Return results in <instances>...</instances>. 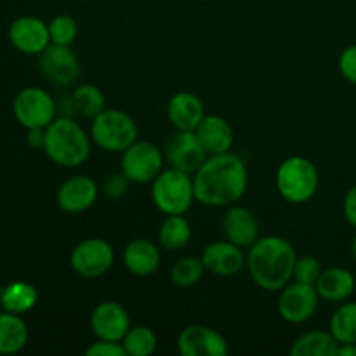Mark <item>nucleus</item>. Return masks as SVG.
Here are the masks:
<instances>
[{
    "label": "nucleus",
    "instance_id": "1",
    "mask_svg": "<svg viewBox=\"0 0 356 356\" xmlns=\"http://www.w3.org/2000/svg\"><path fill=\"white\" fill-rule=\"evenodd\" d=\"M195 198L207 207H229L245 195L249 170L245 162L232 152L207 156L193 176Z\"/></svg>",
    "mask_w": 356,
    "mask_h": 356
},
{
    "label": "nucleus",
    "instance_id": "2",
    "mask_svg": "<svg viewBox=\"0 0 356 356\" xmlns=\"http://www.w3.org/2000/svg\"><path fill=\"white\" fill-rule=\"evenodd\" d=\"M298 259L294 245L284 236H263L249 247L247 268L250 278L266 292H280L294 277Z\"/></svg>",
    "mask_w": 356,
    "mask_h": 356
},
{
    "label": "nucleus",
    "instance_id": "3",
    "mask_svg": "<svg viewBox=\"0 0 356 356\" xmlns=\"http://www.w3.org/2000/svg\"><path fill=\"white\" fill-rule=\"evenodd\" d=\"M90 143V134L72 117H56L45 127V155L52 163L65 169H75L87 162Z\"/></svg>",
    "mask_w": 356,
    "mask_h": 356
},
{
    "label": "nucleus",
    "instance_id": "4",
    "mask_svg": "<svg viewBox=\"0 0 356 356\" xmlns=\"http://www.w3.org/2000/svg\"><path fill=\"white\" fill-rule=\"evenodd\" d=\"M275 183L284 200L299 205L315 197L320 186V174L312 160L292 155L278 165Z\"/></svg>",
    "mask_w": 356,
    "mask_h": 356
},
{
    "label": "nucleus",
    "instance_id": "5",
    "mask_svg": "<svg viewBox=\"0 0 356 356\" xmlns=\"http://www.w3.org/2000/svg\"><path fill=\"white\" fill-rule=\"evenodd\" d=\"M152 200L162 214H186L195 198L193 176L179 169H163L152 181Z\"/></svg>",
    "mask_w": 356,
    "mask_h": 356
},
{
    "label": "nucleus",
    "instance_id": "6",
    "mask_svg": "<svg viewBox=\"0 0 356 356\" xmlns=\"http://www.w3.org/2000/svg\"><path fill=\"white\" fill-rule=\"evenodd\" d=\"M138 124L125 111L106 108L92 118L90 139L97 148L110 153H124L132 143L138 141Z\"/></svg>",
    "mask_w": 356,
    "mask_h": 356
},
{
    "label": "nucleus",
    "instance_id": "7",
    "mask_svg": "<svg viewBox=\"0 0 356 356\" xmlns=\"http://www.w3.org/2000/svg\"><path fill=\"white\" fill-rule=\"evenodd\" d=\"M58 113L54 97L45 89L37 86L24 87L17 90L13 99V115L21 127L45 129Z\"/></svg>",
    "mask_w": 356,
    "mask_h": 356
},
{
    "label": "nucleus",
    "instance_id": "8",
    "mask_svg": "<svg viewBox=\"0 0 356 356\" xmlns=\"http://www.w3.org/2000/svg\"><path fill=\"white\" fill-rule=\"evenodd\" d=\"M115 263V250L104 238L90 236L73 247L70 254V266L79 277L96 280L104 277Z\"/></svg>",
    "mask_w": 356,
    "mask_h": 356
},
{
    "label": "nucleus",
    "instance_id": "9",
    "mask_svg": "<svg viewBox=\"0 0 356 356\" xmlns=\"http://www.w3.org/2000/svg\"><path fill=\"white\" fill-rule=\"evenodd\" d=\"M120 170L138 184H148L163 170V152L149 141H136L122 153Z\"/></svg>",
    "mask_w": 356,
    "mask_h": 356
},
{
    "label": "nucleus",
    "instance_id": "10",
    "mask_svg": "<svg viewBox=\"0 0 356 356\" xmlns=\"http://www.w3.org/2000/svg\"><path fill=\"white\" fill-rule=\"evenodd\" d=\"M38 70L52 86L68 87L79 80L82 65L72 45L49 44V47L38 54Z\"/></svg>",
    "mask_w": 356,
    "mask_h": 356
},
{
    "label": "nucleus",
    "instance_id": "11",
    "mask_svg": "<svg viewBox=\"0 0 356 356\" xmlns=\"http://www.w3.org/2000/svg\"><path fill=\"white\" fill-rule=\"evenodd\" d=\"M318 302L320 296L315 285L292 280L280 291L277 308L285 322L299 325V323H306L315 316Z\"/></svg>",
    "mask_w": 356,
    "mask_h": 356
},
{
    "label": "nucleus",
    "instance_id": "12",
    "mask_svg": "<svg viewBox=\"0 0 356 356\" xmlns=\"http://www.w3.org/2000/svg\"><path fill=\"white\" fill-rule=\"evenodd\" d=\"M207 149L202 146L195 131H176L169 138L165 146V156L170 167L195 176L207 160Z\"/></svg>",
    "mask_w": 356,
    "mask_h": 356
},
{
    "label": "nucleus",
    "instance_id": "13",
    "mask_svg": "<svg viewBox=\"0 0 356 356\" xmlns=\"http://www.w3.org/2000/svg\"><path fill=\"white\" fill-rule=\"evenodd\" d=\"M7 37L21 54L38 56L51 44L49 24L37 16H19L10 23Z\"/></svg>",
    "mask_w": 356,
    "mask_h": 356
},
{
    "label": "nucleus",
    "instance_id": "14",
    "mask_svg": "<svg viewBox=\"0 0 356 356\" xmlns=\"http://www.w3.org/2000/svg\"><path fill=\"white\" fill-rule=\"evenodd\" d=\"M177 351L183 356H226L228 341L221 332L207 325H190L177 337Z\"/></svg>",
    "mask_w": 356,
    "mask_h": 356
},
{
    "label": "nucleus",
    "instance_id": "15",
    "mask_svg": "<svg viewBox=\"0 0 356 356\" xmlns=\"http://www.w3.org/2000/svg\"><path fill=\"white\" fill-rule=\"evenodd\" d=\"M129 329H131V318L127 309L120 302L103 301L90 313V330L96 339L122 343Z\"/></svg>",
    "mask_w": 356,
    "mask_h": 356
},
{
    "label": "nucleus",
    "instance_id": "16",
    "mask_svg": "<svg viewBox=\"0 0 356 356\" xmlns=\"http://www.w3.org/2000/svg\"><path fill=\"white\" fill-rule=\"evenodd\" d=\"M97 184L92 177L89 176H72L61 183L58 188V200L59 209L66 214H82L89 211L97 200Z\"/></svg>",
    "mask_w": 356,
    "mask_h": 356
},
{
    "label": "nucleus",
    "instance_id": "17",
    "mask_svg": "<svg viewBox=\"0 0 356 356\" xmlns=\"http://www.w3.org/2000/svg\"><path fill=\"white\" fill-rule=\"evenodd\" d=\"M200 257L205 270L216 277H233L240 273L247 264L242 247L235 245L229 240H218V242L209 243Z\"/></svg>",
    "mask_w": 356,
    "mask_h": 356
},
{
    "label": "nucleus",
    "instance_id": "18",
    "mask_svg": "<svg viewBox=\"0 0 356 356\" xmlns=\"http://www.w3.org/2000/svg\"><path fill=\"white\" fill-rule=\"evenodd\" d=\"M221 226L226 240L242 249H247L259 238V222L256 216L242 205H229Z\"/></svg>",
    "mask_w": 356,
    "mask_h": 356
},
{
    "label": "nucleus",
    "instance_id": "19",
    "mask_svg": "<svg viewBox=\"0 0 356 356\" xmlns=\"http://www.w3.org/2000/svg\"><path fill=\"white\" fill-rule=\"evenodd\" d=\"M167 117L176 131H195L205 117L204 103L197 94L181 90L169 99Z\"/></svg>",
    "mask_w": 356,
    "mask_h": 356
},
{
    "label": "nucleus",
    "instance_id": "20",
    "mask_svg": "<svg viewBox=\"0 0 356 356\" xmlns=\"http://www.w3.org/2000/svg\"><path fill=\"white\" fill-rule=\"evenodd\" d=\"M195 132L209 155L232 152L233 143H235V131L232 124L221 115H205Z\"/></svg>",
    "mask_w": 356,
    "mask_h": 356
},
{
    "label": "nucleus",
    "instance_id": "21",
    "mask_svg": "<svg viewBox=\"0 0 356 356\" xmlns=\"http://www.w3.org/2000/svg\"><path fill=\"white\" fill-rule=\"evenodd\" d=\"M124 264L134 277L146 278L156 273L160 266V250L152 240L134 238L125 245Z\"/></svg>",
    "mask_w": 356,
    "mask_h": 356
},
{
    "label": "nucleus",
    "instance_id": "22",
    "mask_svg": "<svg viewBox=\"0 0 356 356\" xmlns=\"http://www.w3.org/2000/svg\"><path fill=\"white\" fill-rule=\"evenodd\" d=\"M320 299L329 302H344L353 296L356 280L350 270L341 266H332L322 270L315 284Z\"/></svg>",
    "mask_w": 356,
    "mask_h": 356
},
{
    "label": "nucleus",
    "instance_id": "23",
    "mask_svg": "<svg viewBox=\"0 0 356 356\" xmlns=\"http://www.w3.org/2000/svg\"><path fill=\"white\" fill-rule=\"evenodd\" d=\"M30 330L21 315L10 312L0 313V355H16L28 344Z\"/></svg>",
    "mask_w": 356,
    "mask_h": 356
},
{
    "label": "nucleus",
    "instance_id": "24",
    "mask_svg": "<svg viewBox=\"0 0 356 356\" xmlns=\"http://www.w3.org/2000/svg\"><path fill=\"white\" fill-rule=\"evenodd\" d=\"M37 302L38 291L30 282H10L0 291V306L3 308V312L24 315V313L31 312L37 306Z\"/></svg>",
    "mask_w": 356,
    "mask_h": 356
},
{
    "label": "nucleus",
    "instance_id": "25",
    "mask_svg": "<svg viewBox=\"0 0 356 356\" xmlns=\"http://www.w3.org/2000/svg\"><path fill=\"white\" fill-rule=\"evenodd\" d=\"M339 343L330 330L305 332L291 346L292 356H337Z\"/></svg>",
    "mask_w": 356,
    "mask_h": 356
},
{
    "label": "nucleus",
    "instance_id": "26",
    "mask_svg": "<svg viewBox=\"0 0 356 356\" xmlns=\"http://www.w3.org/2000/svg\"><path fill=\"white\" fill-rule=\"evenodd\" d=\"M191 240V225L184 214L165 216L159 229V242L170 252L183 250Z\"/></svg>",
    "mask_w": 356,
    "mask_h": 356
},
{
    "label": "nucleus",
    "instance_id": "27",
    "mask_svg": "<svg viewBox=\"0 0 356 356\" xmlns=\"http://www.w3.org/2000/svg\"><path fill=\"white\" fill-rule=\"evenodd\" d=\"M70 99H72L75 113L83 118H90V120L103 110H106V97H104L103 90L94 83L79 86L72 92Z\"/></svg>",
    "mask_w": 356,
    "mask_h": 356
},
{
    "label": "nucleus",
    "instance_id": "28",
    "mask_svg": "<svg viewBox=\"0 0 356 356\" xmlns=\"http://www.w3.org/2000/svg\"><path fill=\"white\" fill-rule=\"evenodd\" d=\"M329 330L339 344L356 343V302L344 301L330 316Z\"/></svg>",
    "mask_w": 356,
    "mask_h": 356
},
{
    "label": "nucleus",
    "instance_id": "29",
    "mask_svg": "<svg viewBox=\"0 0 356 356\" xmlns=\"http://www.w3.org/2000/svg\"><path fill=\"white\" fill-rule=\"evenodd\" d=\"M127 356H149L156 350V334L146 325H131L122 339Z\"/></svg>",
    "mask_w": 356,
    "mask_h": 356
},
{
    "label": "nucleus",
    "instance_id": "30",
    "mask_svg": "<svg viewBox=\"0 0 356 356\" xmlns=\"http://www.w3.org/2000/svg\"><path fill=\"white\" fill-rule=\"evenodd\" d=\"M205 271L207 270L202 263V257H183L174 263L170 270V282L179 289L195 287L204 278Z\"/></svg>",
    "mask_w": 356,
    "mask_h": 356
},
{
    "label": "nucleus",
    "instance_id": "31",
    "mask_svg": "<svg viewBox=\"0 0 356 356\" xmlns=\"http://www.w3.org/2000/svg\"><path fill=\"white\" fill-rule=\"evenodd\" d=\"M49 35H51V44L58 45H72L79 35V24L75 17L70 14H58L49 21Z\"/></svg>",
    "mask_w": 356,
    "mask_h": 356
},
{
    "label": "nucleus",
    "instance_id": "32",
    "mask_svg": "<svg viewBox=\"0 0 356 356\" xmlns=\"http://www.w3.org/2000/svg\"><path fill=\"white\" fill-rule=\"evenodd\" d=\"M322 273V266L313 256H298L294 264V277L292 280L301 282V284L315 285Z\"/></svg>",
    "mask_w": 356,
    "mask_h": 356
},
{
    "label": "nucleus",
    "instance_id": "33",
    "mask_svg": "<svg viewBox=\"0 0 356 356\" xmlns=\"http://www.w3.org/2000/svg\"><path fill=\"white\" fill-rule=\"evenodd\" d=\"M131 184H132V181L129 179V177L122 172V170L120 172H113L103 181V193H104V197L117 200V198L125 197V195L129 193V188H131Z\"/></svg>",
    "mask_w": 356,
    "mask_h": 356
},
{
    "label": "nucleus",
    "instance_id": "34",
    "mask_svg": "<svg viewBox=\"0 0 356 356\" xmlns=\"http://www.w3.org/2000/svg\"><path fill=\"white\" fill-rule=\"evenodd\" d=\"M87 356H127L124 350V344L118 341H104L97 339L86 350Z\"/></svg>",
    "mask_w": 356,
    "mask_h": 356
},
{
    "label": "nucleus",
    "instance_id": "35",
    "mask_svg": "<svg viewBox=\"0 0 356 356\" xmlns=\"http://www.w3.org/2000/svg\"><path fill=\"white\" fill-rule=\"evenodd\" d=\"M339 72L350 83L356 86V44L344 49L339 56Z\"/></svg>",
    "mask_w": 356,
    "mask_h": 356
},
{
    "label": "nucleus",
    "instance_id": "36",
    "mask_svg": "<svg viewBox=\"0 0 356 356\" xmlns=\"http://www.w3.org/2000/svg\"><path fill=\"white\" fill-rule=\"evenodd\" d=\"M343 212H344V218L346 221L350 222L353 228H356V184L353 188H350L344 197L343 202Z\"/></svg>",
    "mask_w": 356,
    "mask_h": 356
},
{
    "label": "nucleus",
    "instance_id": "37",
    "mask_svg": "<svg viewBox=\"0 0 356 356\" xmlns=\"http://www.w3.org/2000/svg\"><path fill=\"white\" fill-rule=\"evenodd\" d=\"M45 129H28L26 131V145L31 149H44Z\"/></svg>",
    "mask_w": 356,
    "mask_h": 356
},
{
    "label": "nucleus",
    "instance_id": "38",
    "mask_svg": "<svg viewBox=\"0 0 356 356\" xmlns=\"http://www.w3.org/2000/svg\"><path fill=\"white\" fill-rule=\"evenodd\" d=\"M337 356H356V343L339 344V348H337Z\"/></svg>",
    "mask_w": 356,
    "mask_h": 356
},
{
    "label": "nucleus",
    "instance_id": "39",
    "mask_svg": "<svg viewBox=\"0 0 356 356\" xmlns=\"http://www.w3.org/2000/svg\"><path fill=\"white\" fill-rule=\"evenodd\" d=\"M351 257H353L355 263H356V235H355L353 242H351Z\"/></svg>",
    "mask_w": 356,
    "mask_h": 356
},
{
    "label": "nucleus",
    "instance_id": "40",
    "mask_svg": "<svg viewBox=\"0 0 356 356\" xmlns=\"http://www.w3.org/2000/svg\"><path fill=\"white\" fill-rule=\"evenodd\" d=\"M193 2H202V0H193Z\"/></svg>",
    "mask_w": 356,
    "mask_h": 356
},
{
    "label": "nucleus",
    "instance_id": "41",
    "mask_svg": "<svg viewBox=\"0 0 356 356\" xmlns=\"http://www.w3.org/2000/svg\"><path fill=\"white\" fill-rule=\"evenodd\" d=\"M82 2H89V0H82Z\"/></svg>",
    "mask_w": 356,
    "mask_h": 356
}]
</instances>
